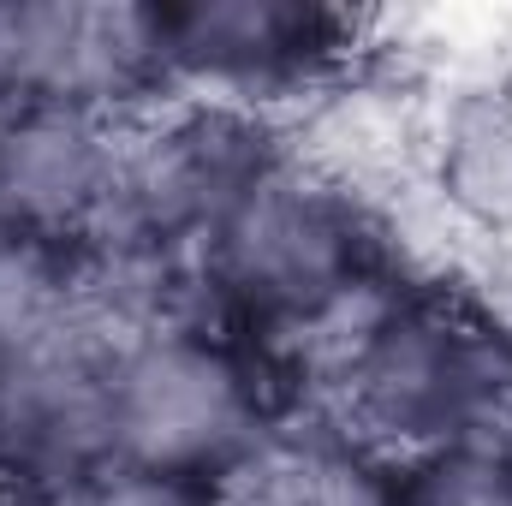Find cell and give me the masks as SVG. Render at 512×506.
<instances>
[{"label":"cell","mask_w":512,"mask_h":506,"mask_svg":"<svg viewBox=\"0 0 512 506\" xmlns=\"http://www.w3.org/2000/svg\"><path fill=\"white\" fill-rule=\"evenodd\" d=\"M435 179L465 221L512 227V90H471L453 102L435 149Z\"/></svg>","instance_id":"obj_10"},{"label":"cell","mask_w":512,"mask_h":506,"mask_svg":"<svg viewBox=\"0 0 512 506\" xmlns=\"http://www.w3.org/2000/svg\"><path fill=\"white\" fill-rule=\"evenodd\" d=\"M120 334L90 316H66L48 340L0 370V471L36 483V495L90 477L108 459V370Z\"/></svg>","instance_id":"obj_6"},{"label":"cell","mask_w":512,"mask_h":506,"mask_svg":"<svg viewBox=\"0 0 512 506\" xmlns=\"http://www.w3.org/2000/svg\"><path fill=\"white\" fill-rule=\"evenodd\" d=\"M209 506H393V483L346 441L292 435L256 441L233 459L215 477Z\"/></svg>","instance_id":"obj_9"},{"label":"cell","mask_w":512,"mask_h":506,"mask_svg":"<svg viewBox=\"0 0 512 506\" xmlns=\"http://www.w3.org/2000/svg\"><path fill=\"white\" fill-rule=\"evenodd\" d=\"M256 447V399L239 358L191 328L120 334L108 370V459L149 477H221Z\"/></svg>","instance_id":"obj_2"},{"label":"cell","mask_w":512,"mask_h":506,"mask_svg":"<svg viewBox=\"0 0 512 506\" xmlns=\"http://www.w3.org/2000/svg\"><path fill=\"white\" fill-rule=\"evenodd\" d=\"M346 48V18L286 0H203L161 12L167 72L221 84V90H274L322 72Z\"/></svg>","instance_id":"obj_8"},{"label":"cell","mask_w":512,"mask_h":506,"mask_svg":"<svg viewBox=\"0 0 512 506\" xmlns=\"http://www.w3.org/2000/svg\"><path fill=\"white\" fill-rule=\"evenodd\" d=\"M66 316H72L66 280H60L48 245L0 227V370L12 358H24L36 340H48Z\"/></svg>","instance_id":"obj_11"},{"label":"cell","mask_w":512,"mask_h":506,"mask_svg":"<svg viewBox=\"0 0 512 506\" xmlns=\"http://www.w3.org/2000/svg\"><path fill=\"white\" fill-rule=\"evenodd\" d=\"M203 245L215 286L268 322H310L352 298L364 274L358 215L280 161L215 221Z\"/></svg>","instance_id":"obj_3"},{"label":"cell","mask_w":512,"mask_h":506,"mask_svg":"<svg viewBox=\"0 0 512 506\" xmlns=\"http://www.w3.org/2000/svg\"><path fill=\"white\" fill-rule=\"evenodd\" d=\"M161 72L155 6L0 0V108L108 114Z\"/></svg>","instance_id":"obj_5"},{"label":"cell","mask_w":512,"mask_h":506,"mask_svg":"<svg viewBox=\"0 0 512 506\" xmlns=\"http://www.w3.org/2000/svg\"><path fill=\"white\" fill-rule=\"evenodd\" d=\"M120 173V143L102 114L72 108H0V227L24 239H60L96 227Z\"/></svg>","instance_id":"obj_7"},{"label":"cell","mask_w":512,"mask_h":506,"mask_svg":"<svg viewBox=\"0 0 512 506\" xmlns=\"http://www.w3.org/2000/svg\"><path fill=\"white\" fill-rule=\"evenodd\" d=\"M268 167L274 155L239 114H179L137 143H120L114 197L96 233L114 256H167L185 239H209Z\"/></svg>","instance_id":"obj_4"},{"label":"cell","mask_w":512,"mask_h":506,"mask_svg":"<svg viewBox=\"0 0 512 506\" xmlns=\"http://www.w3.org/2000/svg\"><path fill=\"white\" fill-rule=\"evenodd\" d=\"M393 506H512V447L501 441L435 447L393 483Z\"/></svg>","instance_id":"obj_12"},{"label":"cell","mask_w":512,"mask_h":506,"mask_svg":"<svg viewBox=\"0 0 512 506\" xmlns=\"http://www.w3.org/2000/svg\"><path fill=\"white\" fill-rule=\"evenodd\" d=\"M36 506H209V495L197 483L179 477H149L131 465H102L90 477H72L48 495H36Z\"/></svg>","instance_id":"obj_13"},{"label":"cell","mask_w":512,"mask_h":506,"mask_svg":"<svg viewBox=\"0 0 512 506\" xmlns=\"http://www.w3.org/2000/svg\"><path fill=\"white\" fill-rule=\"evenodd\" d=\"M346 411L393 447L495 441L512 417V346L441 304H393L346 352Z\"/></svg>","instance_id":"obj_1"}]
</instances>
